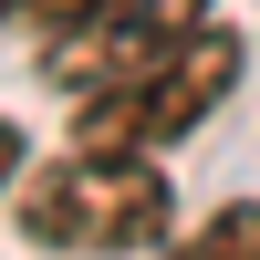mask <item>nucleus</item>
Returning a JSON list of instances; mask_svg holds the SVG:
<instances>
[{
  "label": "nucleus",
  "mask_w": 260,
  "mask_h": 260,
  "mask_svg": "<svg viewBox=\"0 0 260 260\" xmlns=\"http://www.w3.org/2000/svg\"><path fill=\"white\" fill-rule=\"evenodd\" d=\"M156 260H260V208L250 198H229L208 229H187V240H167Z\"/></svg>",
  "instance_id": "4"
},
{
  "label": "nucleus",
  "mask_w": 260,
  "mask_h": 260,
  "mask_svg": "<svg viewBox=\"0 0 260 260\" xmlns=\"http://www.w3.org/2000/svg\"><path fill=\"white\" fill-rule=\"evenodd\" d=\"M104 0H0V21H31V31H73V21H94Z\"/></svg>",
  "instance_id": "5"
},
{
  "label": "nucleus",
  "mask_w": 260,
  "mask_h": 260,
  "mask_svg": "<svg viewBox=\"0 0 260 260\" xmlns=\"http://www.w3.org/2000/svg\"><path fill=\"white\" fill-rule=\"evenodd\" d=\"M187 31H208V0H104L94 21H73V31L42 52V73H52L62 94H115V83L156 73Z\"/></svg>",
  "instance_id": "3"
},
{
  "label": "nucleus",
  "mask_w": 260,
  "mask_h": 260,
  "mask_svg": "<svg viewBox=\"0 0 260 260\" xmlns=\"http://www.w3.org/2000/svg\"><path fill=\"white\" fill-rule=\"evenodd\" d=\"M240 73H250V42L208 21V31H187L177 52L156 62V73L115 83V94H83L73 146H136V156H167L177 136H198V125L240 94Z\"/></svg>",
  "instance_id": "2"
},
{
  "label": "nucleus",
  "mask_w": 260,
  "mask_h": 260,
  "mask_svg": "<svg viewBox=\"0 0 260 260\" xmlns=\"http://www.w3.org/2000/svg\"><path fill=\"white\" fill-rule=\"evenodd\" d=\"M21 177V136H11V115H0V187Z\"/></svg>",
  "instance_id": "6"
},
{
  "label": "nucleus",
  "mask_w": 260,
  "mask_h": 260,
  "mask_svg": "<svg viewBox=\"0 0 260 260\" xmlns=\"http://www.w3.org/2000/svg\"><path fill=\"white\" fill-rule=\"evenodd\" d=\"M11 219H21V240H42V250L125 260V250H167L177 187H167V167L136 156V146H62V156H42V167L11 177Z\"/></svg>",
  "instance_id": "1"
}]
</instances>
